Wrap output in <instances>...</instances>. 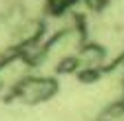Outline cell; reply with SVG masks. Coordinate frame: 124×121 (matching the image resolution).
Returning a JSON list of instances; mask_svg holds the SVG:
<instances>
[{"label":"cell","instance_id":"6da1fadb","mask_svg":"<svg viewBox=\"0 0 124 121\" xmlns=\"http://www.w3.org/2000/svg\"><path fill=\"white\" fill-rule=\"evenodd\" d=\"M58 93V82L46 75H27L13 88L16 99L22 103H42Z\"/></svg>","mask_w":124,"mask_h":121}]
</instances>
